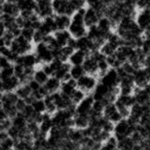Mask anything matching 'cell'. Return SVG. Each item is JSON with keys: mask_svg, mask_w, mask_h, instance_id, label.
I'll return each instance as SVG.
<instances>
[{"mask_svg": "<svg viewBox=\"0 0 150 150\" xmlns=\"http://www.w3.org/2000/svg\"><path fill=\"white\" fill-rule=\"evenodd\" d=\"M9 48L18 55H21L26 53H29V52H33L34 43L32 41L25 40V38L20 35L14 38L11 45H9Z\"/></svg>", "mask_w": 150, "mask_h": 150, "instance_id": "obj_1", "label": "cell"}, {"mask_svg": "<svg viewBox=\"0 0 150 150\" xmlns=\"http://www.w3.org/2000/svg\"><path fill=\"white\" fill-rule=\"evenodd\" d=\"M33 52L35 53L38 60H39L40 65L49 63L54 59L53 52L47 46L43 41L39 42V43L34 44V49Z\"/></svg>", "mask_w": 150, "mask_h": 150, "instance_id": "obj_2", "label": "cell"}, {"mask_svg": "<svg viewBox=\"0 0 150 150\" xmlns=\"http://www.w3.org/2000/svg\"><path fill=\"white\" fill-rule=\"evenodd\" d=\"M136 126L130 125L126 118H122L121 120H119L115 124L112 134L115 136V138L117 140L127 137V136H130V134L135 130Z\"/></svg>", "mask_w": 150, "mask_h": 150, "instance_id": "obj_3", "label": "cell"}, {"mask_svg": "<svg viewBox=\"0 0 150 150\" xmlns=\"http://www.w3.org/2000/svg\"><path fill=\"white\" fill-rule=\"evenodd\" d=\"M77 87L83 90L86 94H90L96 87L97 83L98 82V77L95 75L84 73L83 76L76 80Z\"/></svg>", "mask_w": 150, "mask_h": 150, "instance_id": "obj_4", "label": "cell"}, {"mask_svg": "<svg viewBox=\"0 0 150 150\" xmlns=\"http://www.w3.org/2000/svg\"><path fill=\"white\" fill-rule=\"evenodd\" d=\"M98 82L101 83L102 84H104L105 86H107L110 89L118 87L119 77L115 69L110 68L105 73H103L101 76L98 77Z\"/></svg>", "mask_w": 150, "mask_h": 150, "instance_id": "obj_5", "label": "cell"}, {"mask_svg": "<svg viewBox=\"0 0 150 150\" xmlns=\"http://www.w3.org/2000/svg\"><path fill=\"white\" fill-rule=\"evenodd\" d=\"M54 14H66L71 16L76 11L69 0H52Z\"/></svg>", "mask_w": 150, "mask_h": 150, "instance_id": "obj_6", "label": "cell"}, {"mask_svg": "<svg viewBox=\"0 0 150 150\" xmlns=\"http://www.w3.org/2000/svg\"><path fill=\"white\" fill-rule=\"evenodd\" d=\"M35 13L40 19L54 15L52 1H50V0H36Z\"/></svg>", "mask_w": 150, "mask_h": 150, "instance_id": "obj_7", "label": "cell"}, {"mask_svg": "<svg viewBox=\"0 0 150 150\" xmlns=\"http://www.w3.org/2000/svg\"><path fill=\"white\" fill-rule=\"evenodd\" d=\"M132 76L135 86L144 87L145 84H147L150 82V70L147 68L142 67L136 69Z\"/></svg>", "mask_w": 150, "mask_h": 150, "instance_id": "obj_8", "label": "cell"}, {"mask_svg": "<svg viewBox=\"0 0 150 150\" xmlns=\"http://www.w3.org/2000/svg\"><path fill=\"white\" fill-rule=\"evenodd\" d=\"M137 25L143 30V33L150 32V11L148 9H140L135 16Z\"/></svg>", "mask_w": 150, "mask_h": 150, "instance_id": "obj_9", "label": "cell"}, {"mask_svg": "<svg viewBox=\"0 0 150 150\" xmlns=\"http://www.w3.org/2000/svg\"><path fill=\"white\" fill-rule=\"evenodd\" d=\"M15 63L20 64L25 68H36L37 66L38 67L40 66L34 52H29V53H26L25 54L19 55Z\"/></svg>", "mask_w": 150, "mask_h": 150, "instance_id": "obj_10", "label": "cell"}, {"mask_svg": "<svg viewBox=\"0 0 150 150\" xmlns=\"http://www.w3.org/2000/svg\"><path fill=\"white\" fill-rule=\"evenodd\" d=\"M102 115L108 120L112 122L114 124H115L116 122H118L119 120L122 119L120 112L117 110V108L115 105L114 102L108 103V104L104 106V109H103V112H102Z\"/></svg>", "mask_w": 150, "mask_h": 150, "instance_id": "obj_11", "label": "cell"}, {"mask_svg": "<svg viewBox=\"0 0 150 150\" xmlns=\"http://www.w3.org/2000/svg\"><path fill=\"white\" fill-rule=\"evenodd\" d=\"M93 101H94V98L91 95V93L86 94V96L76 104V114L89 115V112H90L91 108H92Z\"/></svg>", "mask_w": 150, "mask_h": 150, "instance_id": "obj_12", "label": "cell"}, {"mask_svg": "<svg viewBox=\"0 0 150 150\" xmlns=\"http://www.w3.org/2000/svg\"><path fill=\"white\" fill-rule=\"evenodd\" d=\"M69 32L70 33L73 38L77 39V38L83 37L86 35L87 27L83 22H72L70 21V25L68 28Z\"/></svg>", "mask_w": 150, "mask_h": 150, "instance_id": "obj_13", "label": "cell"}, {"mask_svg": "<svg viewBox=\"0 0 150 150\" xmlns=\"http://www.w3.org/2000/svg\"><path fill=\"white\" fill-rule=\"evenodd\" d=\"M100 16H101L100 14L98 11H96L93 8L87 6L86 8V11H84V14H83L84 25H86V27L97 25V23Z\"/></svg>", "mask_w": 150, "mask_h": 150, "instance_id": "obj_14", "label": "cell"}, {"mask_svg": "<svg viewBox=\"0 0 150 150\" xmlns=\"http://www.w3.org/2000/svg\"><path fill=\"white\" fill-rule=\"evenodd\" d=\"M82 66H83L84 72L86 73L95 75V76L98 75V63H97L96 59L94 58L90 54L86 57Z\"/></svg>", "mask_w": 150, "mask_h": 150, "instance_id": "obj_15", "label": "cell"}, {"mask_svg": "<svg viewBox=\"0 0 150 150\" xmlns=\"http://www.w3.org/2000/svg\"><path fill=\"white\" fill-rule=\"evenodd\" d=\"M20 84H21V83L19 81V79L15 76V75H12V76L1 81L2 91L3 92L15 91L16 88L20 86Z\"/></svg>", "mask_w": 150, "mask_h": 150, "instance_id": "obj_16", "label": "cell"}, {"mask_svg": "<svg viewBox=\"0 0 150 150\" xmlns=\"http://www.w3.org/2000/svg\"><path fill=\"white\" fill-rule=\"evenodd\" d=\"M70 67H71V65H70L68 61H65V62H63L62 65L59 67V69L55 70V72L54 73L53 76L56 77L58 80H60L61 82L68 81L69 78H71L69 75Z\"/></svg>", "mask_w": 150, "mask_h": 150, "instance_id": "obj_17", "label": "cell"}, {"mask_svg": "<svg viewBox=\"0 0 150 150\" xmlns=\"http://www.w3.org/2000/svg\"><path fill=\"white\" fill-rule=\"evenodd\" d=\"M77 88V82L73 78H69L68 81L61 82L59 91L65 96L70 97L73 91Z\"/></svg>", "mask_w": 150, "mask_h": 150, "instance_id": "obj_18", "label": "cell"}, {"mask_svg": "<svg viewBox=\"0 0 150 150\" xmlns=\"http://www.w3.org/2000/svg\"><path fill=\"white\" fill-rule=\"evenodd\" d=\"M56 30L68 29L70 25V16L66 14H54Z\"/></svg>", "mask_w": 150, "mask_h": 150, "instance_id": "obj_19", "label": "cell"}, {"mask_svg": "<svg viewBox=\"0 0 150 150\" xmlns=\"http://www.w3.org/2000/svg\"><path fill=\"white\" fill-rule=\"evenodd\" d=\"M89 54L86 52L79 50V49H75L73 51V53L69 55V57L68 59V62L73 66V65H82L83 62L86 59V57Z\"/></svg>", "mask_w": 150, "mask_h": 150, "instance_id": "obj_20", "label": "cell"}, {"mask_svg": "<svg viewBox=\"0 0 150 150\" xmlns=\"http://www.w3.org/2000/svg\"><path fill=\"white\" fill-rule=\"evenodd\" d=\"M115 104L123 105L128 108H130L133 104H135V98L133 94H129V95H124V94H118L115 100Z\"/></svg>", "mask_w": 150, "mask_h": 150, "instance_id": "obj_21", "label": "cell"}, {"mask_svg": "<svg viewBox=\"0 0 150 150\" xmlns=\"http://www.w3.org/2000/svg\"><path fill=\"white\" fill-rule=\"evenodd\" d=\"M54 38H55V40L57 41V43L59 46H65L68 44L69 40H70V38L72 36L70 35V33L69 32L68 29H65V30H56L55 32L53 33Z\"/></svg>", "mask_w": 150, "mask_h": 150, "instance_id": "obj_22", "label": "cell"}, {"mask_svg": "<svg viewBox=\"0 0 150 150\" xmlns=\"http://www.w3.org/2000/svg\"><path fill=\"white\" fill-rule=\"evenodd\" d=\"M60 84H61L60 80H58L54 76H49L48 79H47V81L44 83L43 86L46 88V90L48 93H54L56 91H59Z\"/></svg>", "mask_w": 150, "mask_h": 150, "instance_id": "obj_23", "label": "cell"}, {"mask_svg": "<svg viewBox=\"0 0 150 150\" xmlns=\"http://www.w3.org/2000/svg\"><path fill=\"white\" fill-rule=\"evenodd\" d=\"M89 125V115L75 114L73 116V127L77 129H84Z\"/></svg>", "mask_w": 150, "mask_h": 150, "instance_id": "obj_24", "label": "cell"}, {"mask_svg": "<svg viewBox=\"0 0 150 150\" xmlns=\"http://www.w3.org/2000/svg\"><path fill=\"white\" fill-rule=\"evenodd\" d=\"M2 13L8 14V15L16 17L20 14V9L18 8L17 5L15 3L5 1L2 6Z\"/></svg>", "mask_w": 150, "mask_h": 150, "instance_id": "obj_25", "label": "cell"}, {"mask_svg": "<svg viewBox=\"0 0 150 150\" xmlns=\"http://www.w3.org/2000/svg\"><path fill=\"white\" fill-rule=\"evenodd\" d=\"M11 125L16 127L19 129H26V125H27V120L25 116L23 115L22 112H18L15 116H13L11 118Z\"/></svg>", "mask_w": 150, "mask_h": 150, "instance_id": "obj_26", "label": "cell"}, {"mask_svg": "<svg viewBox=\"0 0 150 150\" xmlns=\"http://www.w3.org/2000/svg\"><path fill=\"white\" fill-rule=\"evenodd\" d=\"M83 138V130L81 129L70 128L69 129L68 139L71 141V142H73L75 144H78L80 145V142H81Z\"/></svg>", "mask_w": 150, "mask_h": 150, "instance_id": "obj_27", "label": "cell"}, {"mask_svg": "<svg viewBox=\"0 0 150 150\" xmlns=\"http://www.w3.org/2000/svg\"><path fill=\"white\" fill-rule=\"evenodd\" d=\"M43 100H44V103H45V112L47 114L49 115H54V112L57 110V108H56L54 102L53 100V98H52V94L51 93H48L47 95L43 98Z\"/></svg>", "mask_w": 150, "mask_h": 150, "instance_id": "obj_28", "label": "cell"}, {"mask_svg": "<svg viewBox=\"0 0 150 150\" xmlns=\"http://www.w3.org/2000/svg\"><path fill=\"white\" fill-rule=\"evenodd\" d=\"M117 48H118V46H117L116 44L112 43V42H111V41L106 40L104 43L100 46V51L105 56H108V55H111L112 54H115V52L117 50Z\"/></svg>", "mask_w": 150, "mask_h": 150, "instance_id": "obj_29", "label": "cell"}, {"mask_svg": "<svg viewBox=\"0 0 150 150\" xmlns=\"http://www.w3.org/2000/svg\"><path fill=\"white\" fill-rule=\"evenodd\" d=\"M19 97L17 96V94L15 91H11V92H4L3 96L1 98V103L2 104H15V102Z\"/></svg>", "mask_w": 150, "mask_h": 150, "instance_id": "obj_30", "label": "cell"}, {"mask_svg": "<svg viewBox=\"0 0 150 150\" xmlns=\"http://www.w3.org/2000/svg\"><path fill=\"white\" fill-rule=\"evenodd\" d=\"M15 93L20 98H23V100H25V98H26L27 97H29L31 95L32 91L27 83H21L20 86L16 88Z\"/></svg>", "mask_w": 150, "mask_h": 150, "instance_id": "obj_31", "label": "cell"}, {"mask_svg": "<svg viewBox=\"0 0 150 150\" xmlns=\"http://www.w3.org/2000/svg\"><path fill=\"white\" fill-rule=\"evenodd\" d=\"M48 77L49 76L44 72V70L40 67L36 68L34 70V73H33V79H34L35 81H37L40 84H44V83L47 81Z\"/></svg>", "mask_w": 150, "mask_h": 150, "instance_id": "obj_32", "label": "cell"}, {"mask_svg": "<svg viewBox=\"0 0 150 150\" xmlns=\"http://www.w3.org/2000/svg\"><path fill=\"white\" fill-rule=\"evenodd\" d=\"M134 144H135L131 140L130 136H127V137L117 140V148L118 149H132Z\"/></svg>", "mask_w": 150, "mask_h": 150, "instance_id": "obj_33", "label": "cell"}, {"mask_svg": "<svg viewBox=\"0 0 150 150\" xmlns=\"http://www.w3.org/2000/svg\"><path fill=\"white\" fill-rule=\"evenodd\" d=\"M84 73L86 72H84V69L82 65H73L70 67L69 75H70V77L75 80L79 79L81 76H83Z\"/></svg>", "mask_w": 150, "mask_h": 150, "instance_id": "obj_34", "label": "cell"}, {"mask_svg": "<svg viewBox=\"0 0 150 150\" xmlns=\"http://www.w3.org/2000/svg\"><path fill=\"white\" fill-rule=\"evenodd\" d=\"M102 149H115L117 148V139L114 134L109 136L101 144Z\"/></svg>", "mask_w": 150, "mask_h": 150, "instance_id": "obj_35", "label": "cell"}, {"mask_svg": "<svg viewBox=\"0 0 150 150\" xmlns=\"http://www.w3.org/2000/svg\"><path fill=\"white\" fill-rule=\"evenodd\" d=\"M31 106L38 114H43V112H45V103H44L43 98H37V100H34L31 103Z\"/></svg>", "mask_w": 150, "mask_h": 150, "instance_id": "obj_36", "label": "cell"}, {"mask_svg": "<svg viewBox=\"0 0 150 150\" xmlns=\"http://www.w3.org/2000/svg\"><path fill=\"white\" fill-rule=\"evenodd\" d=\"M86 96V94L84 93L83 90H81L80 88H76L75 90L73 91V93L71 94V96H70V100H71L72 103H74L75 105L77 104V103H79L80 101H81L83 98Z\"/></svg>", "mask_w": 150, "mask_h": 150, "instance_id": "obj_37", "label": "cell"}, {"mask_svg": "<svg viewBox=\"0 0 150 150\" xmlns=\"http://www.w3.org/2000/svg\"><path fill=\"white\" fill-rule=\"evenodd\" d=\"M20 112H22L23 115L25 117L27 121L32 120V118L34 117V115L36 114V112L34 111V109H33V107L31 106V104H26L25 107L23 109V111Z\"/></svg>", "mask_w": 150, "mask_h": 150, "instance_id": "obj_38", "label": "cell"}, {"mask_svg": "<svg viewBox=\"0 0 150 150\" xmlns=\"http://www.w3.org/2000/svg\"><path fill=\"white\" fill-rule=\"evenodd\" d=\"M12 75H14L13 74V64L0 69V80H1V81L12 76Z\"/></svg>", "mask_w": 150, "mask_h": 150, "instance_id": "obj_39", "label": "cell"}, {"mask_svg": "<svg viewBox=\"0 0 150 150\" xmlns=\"http://www.w3.org/2000/svg\"><path fill=\"white\" fill-rule=\"evenodd\" d=\"M106 61H107L108 65H109V67L112 68V69H117V68H119L120 66L122 65L119 62V61L117 60V58L115 57V54L106 56Z\"/></svg>", "mask_w": 150, "mask_h": 150, "instance_id": "obj_40", "label": "cell"}, {"mask_svg": "<svg viewBox=\"0 0 150 150\" xmlns=\"http://www.w3.org/2000/svg\"><path fill=\"white\" fill-rule=\"evenodd\" d=\"M34 32H35V30L31 27H22L21 28V36L29 41H32Z\"/></svg>", "mask_w": 150, "mask_h": 150, "instance_id": "obj_41", "label": "cell"}, {"mask_svg": "<svg viewBox=\"0 0 150 150\" xmlns=\"http://www.w3.org/2000/svg\"><path fill=\"white\" fill-rule=\"evenodd\" d=\"M0 145H1V149H11L14 147V140L8 136L0 142Z\"/></svg>", "mask_w": 150, "mask_h": 150, "instance_id": "obj_42", "label": "cell"}, {"mask_svg": "<svg viewBox=\"0 0 150 150\" xmlns=\"http://www.w3.org/2000/svg\"><path fill=\"white\" fill-rule=\"evenodd\" d=\"M121 67L125 70L126 73L130 74V75H132L135 72V70H136V69L134 68V66L130 62H129V61H126V62H124L123 64L121 65Z\"/></svg>", "mask_w": 150, "mask_h": 150, "instance_id": "obj_43", "label": "cell"}, {"mask_svg": "<svg viewBox=\"0 0 150 150\" xmlns=\"http://www.w3.org/2000/svg\"><path fill=\"white\" fill-rule=\"evenodd\" d=\"M45 35L43 34V33H41L40 30H35L34 32V35H33V39H32V42L34 44H37L39 43V42H41L43 41V39H44Z\"/></svg>", "mask_w": 150, "mask_h": 150, "instance_id": "obj_44", "label": "cell"}, {"mask_svg": "<svg viewBox=\"0 0 150 150\" xmlns=\"http://www.w3.org/2000/svg\"><path fill=\"white\" fill-rule=\"evenodd\" d=\"M69 1L70 2V4L72 5V7L75 8V11L86 7V0H69Z\"/></svg>", "mask_w": 150, "mask_h": 150, "instance_id": "obj_45", "label": "cell"}, {"mask_svg": "<svg viewBox=\"0 0 150 150\" xmlns=\"http://www.w3.org/2000/svg\"><path fill=\"white\" fill-rule=\"evenodd\" d=\"M2 37H3V40L5 41V45H7L8 47H9V45H11V43L12 42L13 39L15 38L11 31H8V30L5 32V34Z\"/></svg>", "mask_w": 150, "mask_h": 150, "instance_id": "obj_46", "label": "cell"}, {"mask_svg": "<svg viewBox=\"0 0 150 150\" xmlns=\"http://www.w3.org/2000/svg\"><path fill=\"white\" fill-rule=\"evenodd\" d=\"M114 127H115V124L111 122L110 120H106L104 122V124L102 125L101 127V129L104 130V131H107V132L109 133H112V131H114Z\"/></svg>", "mask_w": 150, "mask_h": 150, "instance_id": "obj_47", "label": "cell"}, {"mask_svg": "<svg viewBox=\"0 0 150 150\" xmlns=\"http://www.w3.org/2000/svg\"><path fill=\"white\" fill-rule=\"evenodd\" d=\"M130 138H131V140L133 141L134 144H140L144 139L142 137V135H141L138 131H136V130H134L133 132L130 134Z\"/></svg>", "mask_w": 150, "mask_h": 150, "instance_id": "obj_48", "label": "cell"}, {"mask_svg": "<svg viewBox=\"0 0 150 150\" xmlns=\"http://www.w3.org/2000/svg\"><path fill=\"white\" fill-rule=\"evenodd\" d=\"M14 105H15V107H16V109H17L18 112H22L23 108L25 107L26 102H25V100H23V98H19Z\"/></svg>", "mask_w": 150, "mask_h": 150, "instance_id": "obj_49", "label": "cell"}, {"mask_svg": "<svg viewBox=\"0 0 150 150\" xmlns=\"http://www.w3.org/2000/svg\"><path fill=\"white\" fill-rule=\"evenodd\" d=\"M27 84L29 86V87H30V89H31V91H32V92L38 90V89H39V88L40 87V86H42V84H40L37 81H35V80L33 79V78H32L31 80H29V81H28Z\"/></svg>", "mask_w": 150, "mask_h": 150, "instance_id": "obj_50", "label": "cell"}, {"mask_svg": "<svg viewBox=\"0 0 150 150\" xmlns=\"http://www.w3.org/2000/svg\"><path fill=\"white\" fill-rule=\"evenodd\" d=\"M12 63L9 62V60L6 57V56L0 55V69L8 67V66L11 65Z\"/></svg>", "mask_w": 150, "mask_h": 150, "instance_id": "obj_51", "label": "cell"}, {"mask_svg": "<svg viewBox=\"0 0 150 150\" xmlns=\"http://www.w3.org/2000/svg\"><path fill=\"white\" fill-rule=\"evenodd\" d=\"M11 48H9L8 46H0V55H3V56H6V57H8V55L11 54Z\"/></svg>", "mask_w": 150, "mask_h": 150, "instance_id": "obj_52", "label": "cell"}, {"mask_svg": "<svg viewBox=\"0 0 150 150\" xmlns=\"http://www.w3.org/2000/svg\"><path fill=\"white\" fill-rule=\"evenodd\" d=\"M142 149H150V138H144L140 143Z\"/></svg>", "mask_w": 150, "mask_h": 150, "instance_id": "obj_53", "label": "cell"}, {"mask_svg": "<svg viewBox=\"0 0 150 150\" xmlns=\"http://www.w3.org/2000/svg\"><path fill=\"white\" fill-rule=\"evenodd\" d=\"M6 31H7V29H6V27H5L4 23L2 22H0V37H2Z\"/></svg>", "mask_w": 150, "mask_h": 150, "instance_id": "obj_54", "label": "cell"}, {"mask_svg": "<svg viewBox=\"0 0 150 150\" xmlns=\"http://www.w3.org/2000/svg\"><path fill=\"white\" fill-rule=\"evenodd\" d=\"M7 2H12V3H15L17 0H6Z\"/></svg>", "mask_w": 150, "mask_h": 150, "instance_id": "obj_55", "label": "cell"}, {"mask_svg": "<svg viewBox=\"0 0 150 150\" xmlns=\"http://www.w3.org/2000/svg\"><path fill=\"white\" fill-rule=\"evenodd\" d=\"M3 93H4V92H1V91H0V101H1V98H2V96H3Z\"/></svg>", "mask_w": 150, "mask_h": 150, "instance_id": "obj_56", "label": "cell"}, {"mask_svg": "<svg viewBox=\"0 0 150 150\" xmlns=\"http://www.w3.org/2000/svg\"><path fill=\"white\" fill-rule=\"evenodd\" d=\"M0 149H1V145H0Z\"/></svg>", "mask_w": 150, "mask_h": 150, "instance_id": "obj_57", "label": "cell"}, {"mask_svg": "<svg viewBox=\"0 0 150 150\" xmlns=\"http://www.w3.org/2000/svg\"><path fill=\"white\" fill-rule=\"evenodd\" d=\"M50 1H52V0H50Z\"/></svg>", "mask_w": 150, "mask_h": 150, "instance_id": "obj_58", "label": "cell"}]
</instances>
